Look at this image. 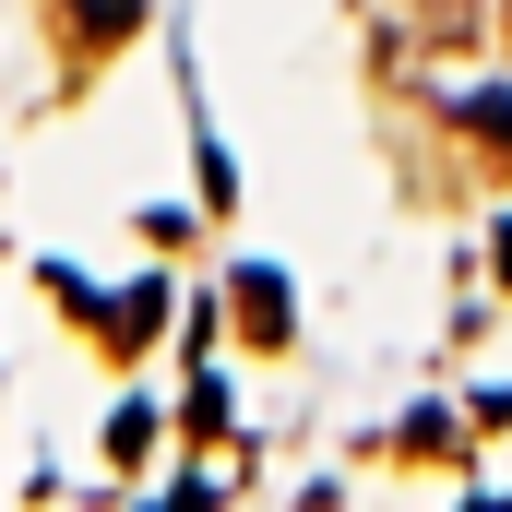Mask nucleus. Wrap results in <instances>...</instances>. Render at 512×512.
<instances>
[{
  "mask_svg": "<svg viewBox=\"0 0 512 512\" xmlns=\"http://www.w3.org/2000/svg\"><path fill=\"white\" fill-rule=\"evenodd\" d=\"M60 12V36H72V60H108L131 24H143V0H48Z\"/></svg>",
  "mask_w": 512,
  "mask_h": 512,
  "instance_id": "obj_2",
  "label": "nucleus"
},
{
  "mask_svg": "<svg viewBox=\"0 0 512 512\" xmlns=\"http://www.w3.org/2000/svg\"><path fill=\"white\" fill-rule=\"evenodd\" d=\"M48 298H60V310H72V322L96 334V358H131V346H143V334L167 322V298H155V286H131V298H96V286H72V274H48Z\"/></svg>",
  "mask_w": 512,
  "mask_h": 512,
  "instance_id": "obj_1",
  "label": "nucleus"
},
{
  "mask_svg": "<svg viewBox=\"0 0 512 512\" xmlns=\"http://www.w3.org/2000/svg\"><path fill=\"white\" fill-rule=\"evenodd\" d=\"M143 441H155V405H120V417H108V453H120V465H143Z\"/></svg>",
  "mask_w": 512,
  "mask_h": 512,
  "instance_id": "obj_4",
  "label": "nucleus"
},
{
  "mask_svg": "<svg viewBox=\"0 0 512 512\" xmlns=\"http://www.w3.org/2000/svg\"><path fill=\"white\" fill-rule=\"evenodd\" d=\"M501 274H512V239H501Z\"/></svg>",
  "mask_w": 512,
  "mask_h": 512,
  "instance_id": "obj_6",
  "label": "nucleus"
},
{
  "mask_svg": "<svg viewBox=\"0 0 512 512\" xmlns=\"http://www.w3.org/2000/svg\"><path fill=\"white\" fill-rule=\"evenodd\" d=\"M465 131H489V143H512V96H465Z\"/></svg>",
  "mask_w": 512,
  "mask_h": 512,
  "instance_id": "obj_5",
  "label": "nucleus"
},
{
  "mask_svg": "<svg viewBox=\"0 0 512 512\" xmlns=\"http://www.w3.org/2000/svg\"><path fill=\"white\" fill-rule=\"evenodd\" d=\"M239 322H251V346H286V286L274 274H239Z\"/></svg>",
  "mask_w": 512,
  "mask_h": 512,
  "instance_id": "obj_3",
  "label": "nucleus"
}]
</instances>
